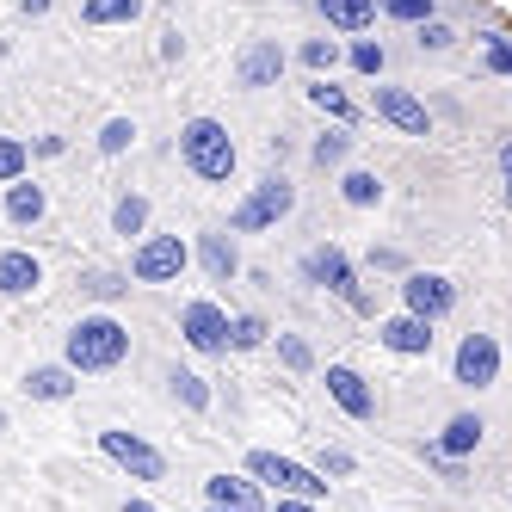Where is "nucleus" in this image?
Wrapping results in <instances>:
<instances>
[{
	"label": "nucleus",
	"mask_w": 512,
	"mask_h": 512,
	"mask_svg": "<svg viewBox=\"0 0 512 512\" xmlns=\"http://www.w3.org/2000/svg\"><path fill=\"white\" fill-rule=\"evenodd\" d=\"M500 198H506V210H512V142L500 149Z\"/></svg>",
	"instance_id": "obj_41"
},
{
	"label": "nucleus",
	"mask_w": 512,
	"mask_h": 512,
	"mask_svg": "<svg viewBox=\"0 0 512 512\" xmlns=\"http://www.w3.org/2000/svg\"><path fill=\"white\" fill-rule=\"evenodd\" d=\"M19 13H31V19H38V13H50V0H19Z\"/></svg>",
	"instance_id": "obj_44"
},
{
	"label": "nucleus",
	"mask_w": 512,
	"mask_h": 512,
	"mask_svg": "<svg viewBox=\"0 0 512 512\" xmlns=\"http://www.w3.org/2000/svg\"><path fill=\"white\" fill-rule=\"evenodd\" d=\"M309 105H315L327 124H358V99H352L334 75H315V81H309Z\"/></svg>",
	"instance_id": "obj_22"
},
{
	"label": "nucleus",
	"mask_w": 512,
	"mask_h": 512,
	"mask_svg": "<svg viewBox=\"0 0 512 512\" xmlns=\"http://www.w3.org/2000/svg\"><path fill=\"white\" fill-rule=\"evenodd\" d=\"M272 512H321V500H297V494H272Z\"/></svg>",
	"instance_id": "obj_40"
},
{
	"label": "nucleus",
	"mask_w": 512,
	"mask_h": 512,
	"mask_svg": "<svg viewBox=\"0 0 512 512\" xmlns=\"http://www.w3.org/2000/svg\"><path fill=\"white\" fill-rule=\"evenodd\" d=\"M500 371H506V346L494 340V334H482V327H475V334H463L457 340V352H451V383L457 389H494L500 383Z\"/></svg>",
	"instance_id": "obj_8"
},
{
	"label": "nucleus",
	"mask_w": 512,
	"mask_h": 512,
	"mask_svg": "<svg viewBox=\"0 0 512 512\" xmlns=\"http://www.w3.org/2000/svg\"><path fill=\"white\" fill-rule=\"evenodd\" d=\"M371 272H408V260L395 247H371Z\"/></svg>",
	"instance_id": "obj_39"
},
{
	"label": "nucleus",
	"mask_w": 512,
	"mask_h": 512,
	"mask_svg": "<svg viewBox=\"0 0 512 512\" xmlns=\"http://www.w3.org/2000/svg\"><path fill=\"white\" fill-rule=\"evenodd\" d=\"M414 50H420V56H445V50H457V25H445V19L414 25Z\"/></svg>",
	"instance_id": "obj_33"
},
{
	"label": "nucleus",
	"mask_w": 512,
	"mask_h": 512,
	"mask_svg": "<svg viewBox=\"0 0 512 512\" xmlns=\"http://www.w3.org/2000/svg\"><path fill=\"white\" fill-rule=\"evenodd\" d=\"M204 512H223V506H204Z\"/></svg>",
	"instance_id": "obj_46"
},
{
	"label": "nucleus",
	"mask_w": 512,
	"mask_h": 512,
	"mask_svg": "<svg viewBox=\"0 0 512 512\" xmlns=\"http://www.w3.org/2000/svg\"><path fill=\"white\" fill-rule=\"evenodd\" d=\"M482 68L500 81H512V38L506 31H482Z\"/></svg>",
	"instance_id": "obj_35"
},
{
	"label": "nucleus",
	"mask_w": 512,
	"mask_h": 512,
	"mask_svg": "<svg viewBox=\"0 0 512 512\" xmlns=\"http://www.w3.org/2000/svg\"><path fill=\"white\" fill-rule=\"evenodd\" d=\"M272 334H278V327H272L260 309H241V315L229 321V340H235V352H260V346H272Z\"/></svg>",
	"instance_id": "obj_28"
},
{
	"label": "nucleus",
	"mask_w": 512,
	"mask_h": 512,
	"mask_svg": "<svg viewBox=\"0 0 512 512\" xmlns=\"http://www.w3.org/2000/svg\"><path fill=\"white\" fill-rule=\"evenodd\" d=\"M395 290H401V309H414V315H426V321H445V315L457 309V284H451L445 272H426V266H408Z\"/></svg>",
	"instance_id": "obj_12"
},
{
	"label": "nucleus",
	"mask_w": 512,
	"mask_h": 512,
	"mask_svg": "<svg viewBox=\"0 0 512 512\" xmlns=\"http://www.w3.org/2000/svg\"><path fill=\"white\" fill-rule=\"evenodd\" d=\"M315 13L327 19V31H340V38H358V31L377 25V0H315Z\"/></svg>",
	"instance_id": "obj_20"
},
{
	"label": "nucleus",
	"mask_w": 512,
	"mask_h": 512,
	"mask_svg": "<svg viewBox=\"0 0 512 512\" xmlns=\"http://www.w3.org/2000/svg\"><path fill=\"white\" fill-rule=\"evenodd\" d=\"M346 68H352V75H364V81H383V68H389L383 38H364V31H358V38L346 44Z\"/></svg>",
	"instance_id": "obj_27"
},
{
	"label": "nucleus",
	"mask_w": 512,
	"mask_h": 512,
	"mask_svg": "<svg viewBox=\"0 0 512 512\" xmlns=\"http://www.w3.org/2000/svg\"><path fill=\"white\" fill-rule=\"evenodd\" d=\"M371 118L389 124L395 136H432L426 99H420L414 87H395V81H377V87H371Z\"/></svg>",
	"instance_id": "obj_10"
},
{
	"label": "nucleus",
	"mask_w": 512,
	"mask_h": 512,
	"mask_svg": "<svg viewBox=\"0 0 512 512\" xmlns=\"http://www.w3.org/2000/svg\"><path fill=\"white\" fill-rule=\"evenodd\" d=\"M136 136H142L136 118H105V124H99V155H105V161L130 155V142H136Z\"/></svg>",
	"instance_id": "obj_31"
},
{
	"label": "nucleus",
	"mask_w": 512,
	"mask_h": 512,
	"mask_svg": "<svg viewBox=\"0 0 512 512\" xmlns=\"http://www.w3.org/2000/svg\"><path fill=\"white\" fill-rule=\"evenodd\" d=\"M377 346L395 352V358H432L438 321H426V315H414V309H395V315L377 321Z\"/></svg>",
	"instance_id": "obj_13"
},
{
	"label": "nucleus",
	"mask_w": 512,
	"mask_h": 512,
	"mask_svg": "<svg viewBox=\"0 0 512 512\" xmlns=\"http://www.w3.org/2000/svg\"><path fill=\"white\" fill-rule=\"evenodd\" d=\"M149 216H155L149 198H142V192H124V198L112 204V235H124V241L136 235V241H142V235H149Z\"/></svg>",
	"instance_id": "obj_26"
},
{
	"label": "nucleus",
	"mask_w": 512,
	"mask_h": 512,
	"mask_svg": "<svg viewBox=\"0 0 512 512\" xmlns=\"http://www.w3.org/2000/svg\"><path fill=\"white\" fill-rule=\"evenodd\" d=\"M179 161H186L192 179H204V186H229L235 167H241V149L223 118H186L179 124Z\"/></svg>",
	"instance_id": "obj_2"
},
{
	"label": "nucleus",
	"mask_w": 512,
	"mask_h": 512,
	"mask_svg": "<svg viewBox=\"0 0 512 512\" xmlns=\"http://www.w3.org/2000/svg\"><path fill=\"white\" fill-rule=\"evenodd\" d=\"M130 358V327L118 315H81L75 327H68V346H62V364H75L81 377H105V371H118V364Z\"/></svg>",
	"instance_id": "obj_1"
},
{
	"label": "nucleus",
	"mask_w": 512,
	"mask_h": 512,
	"mask_svg": "<svg viewBox=\"0 0 512 512\" xmlns=\"http://www.w3.org/2000/svg\"><path fill=\"white\" fill-rule=\"evenodd\" d=\"M44 284V260L31 247H7L0 253V297H31Z\"/></svg>",
	"instance_id": "obj_18"
},
{
	"label": "nucleus",
	"mask_w": 512,
	"mask_h": 512,
	"mask_svg": "<svg viewBox=\"0 0 512 512\" xmlns=\"http://www.w3.org/2000/svg\"><path fill=\"white\" fill-rule=\"evenodd\" d=\"M303 278L315 284V290H327V297H340L352 315H377V297L364 290V278H358V260L340 247V241H315L309 253H303Z\"/></svg>",
	"instance_id": "obj_3"
},
{
	"label": "nucleus",
	"mask_w": 512,
	"mask_h": 512,
	"mask_svg": "<svg viewBox=\"0 0 512 512\" xmlns=\"http://www.w3.org/2000/svg\"><path fill=\"white\" fill-rule=\"evenodd\" d=\"M167 389H173V401H179V408H192V414H210V383L198 377V371H179V364H173V371H167Z\"/></svg>",
	"instance_id": "obj_29"
},
{
	"label": "nucleus",
	"mask_w": 512,
	"mask_h": 512,
	"mask_svg": "<svg viewBox=\"0 0 512 512\" xmlns=\"http://www.w3.org/2000/svg\"><path fill=\"white\" fill-rule=\"evenodd\" d=\"M0 426H7V414H0Z\"/></svg>",
	"instance_id": "obj_47"
},
{
	"label": "nucleus",
	"mask_w": 512,
	"mask_h": 512,
	"mask_svg": "<svg viewBox=\"0 0 512 512\" xmlns=\"http://www.w3.org/2000/svg\"><path fill=\"white\" fill-rule=\"evenodd\" d=\"M290 210H297V186H290L284 173H266L260 186H247L241 204L229 210V229H235V235H266V229L284 223Z\"/></svg>",
	"instance_id": "obj_4"
},
{
	"label": "nucleus",
	"mask_w": 512,
	"mask_h": 512,
	"mask_svg": "<svg viewBox=\"0 0 512 512\" xmlns=\"http://www.w3.org/2000/svg\"><path fill=\"white\" fill-rule=\"evenodd\" d=\"M340 198H346L352 210H377V204H383V173H371V167H346V173H340Z\"/></svg>",
	"instance_id": "obj_25"
},
{
	"label": "nucleus",
	"mask_w": 512,
	"mask_h": 512,
	"mask_svg": "<svg viewBox=\"0 0 512 512\" xmlns=\"http://www.w3.org/2000/svg\"><path fill=\"white\" fill-rule=\"evenodd\" d=\"M142 13H149V0H87L81 25H93V31H105V25H136Z\"/></svg>",
	"instance_id": "obj_24"
},
{
	"label": "nucleus",
	"mask_w": 512,
	"mask_h": 512,
	"mask_svg": "<svg viewBox=\"0 0 512 512\" xmlns=\"http://www.w3.org/2000/svg\"><path fill=\"white\" fill-rule=\"evenodd\" d=\"M130 284H136L130 272H87V290H93V297H124Z\"/></svg>",
	"instance_id": "obj_37"
},
{
	"label": "nucleus",
	"mask_w": 512,
	"mask_h": 512,
	"mask_svg": "<svg viewBox=\"0 0 512 512\" xmlns=\"http://www.w3.org/2000/svg\"><path fill=\"white\" fill-rule=\"evenodd\" d=\"M284 68H290V56H284L278 38H253V44L235 56V87H241V93H266V87L284 81Z\"/></svg>",
	"instance_id": "obj_14"
},
{
	"label": "nucleus",
	"mask_w": 512,
	"mask_h": 512,
	"mask_svg": "<svg viewBox=\"0 0 512 512\" xmlns=\"http://www.w3.org/2000/svg\"><path fill=\"white\" fill-rule=\"evenodd\" d=\"M383 7V19H395V25H426V19H438V0H377Z\"/></svg>",
	"instance_id": "obj_34"
},
{
	"label": "nucleus",
	"mask_w": 512,
	"mask_h": 512,
	"mask_svg": "<svg viewBox=\"0 0 512 512\" xmlns=\"http://www.w3.org/2000/svg\"><path fill=\"white\" fill-rule=\"evenodd\" d=\"M340 56H346V50H340V38H309V44L297 50V62L309 68V75H334Z\"/></svg>",
	"instance_id": "obj_32"
},
{
	"label": "nucleus",
	"mask_w": 512,
	"mask_h": 512,
	"mask_svg": "<svg viewBox=\"0 0 512 512\" xmlns=\"http://www.w3.org/2000/svg\"><path fill=\"white\" fill-rule=\"evenodd\" d=\"M321 383H327V401H334L346 420H358V426H371V420H377V383L364 377L358 364H327Z\"/></svg>",
	"instance_id": "obj_11"
},
{
	"label": "nucleus",
	"mask_w": 512,
	"mask_h": 512,
	"mask_svg": "<svg viewBox=\"0 0 512 512\" xmlns=\"http://www.w3.org/2000/svg\"><path fill=\"white\" fill-rule=\"evenodd\" d=\"M192 253H198V266H204V278H210V284H235V278H241V247H235V229H204V235L192 241Z\"/></svg>",
	"instance_id": "obj_16"
},
{
	"label": "nucleus",
	"mask_w": 512,
	"mask_h": 512,
	"mask_svg": "<svg viewBox=\"0 0 512 512\" xmlns=\"http://www.w3.org/2000/svg\"><path fill=\"white\" fill-rule=\"evenodd\" d=\"M25 167H31V149L19 136H0V186H13V179H25Z\"/></svg>",
	"instance_id": "obj_36"
},
{
	"label": "nucleus",
	"mask_w": 512,
	"mask_h": 512,
	"mask_svg": "<svg viewBox=\"0 0 512 512\" xmlns=\"http://www.w3.org/2000/svg\"><path fill=\"white\" fill-rule=\"evenodd\" d=\"M247 475L266 494H297V500H321L327 506V475L315 463H297V457H284V451H247Z\"/></svg>",
	"instance_id": "obj_5"
},
{
	"label": "nucleus",
	"mask_w": 512,
	"mask_h": 512,
	"mask_svg": "<svg viewBox=\"0 0 512 512\" xmlns=\"http://www.w3.org/2000/svg\"><path fill=\"white\" fill-rule=\"evenodd\" d=\"M99 451L112 457L130 482H167V451L149 445V438L130 432V426H105V432H99Z\"/></svg>",
	"instance_id": "obj_9"
},
{
	"label": "nucleus",
	"mask_w": 512,
	"mask_h": 512,
	"mask_svg": "<svg viewBox=\"0 0 512 512\" xmlns=\"http://www.w3.org/2000/svg\"><path fill=\"white\" fill-rule=\"evenodd\" d=\"M19 389H25L31 401H68V395L81 389V371H75V364H31Z\"/></svg>",
	"instance_id": "obj_19"
},
{
	"label": "nucleus",
	"mask_w": 512,
	"mask_h": 512,
	"mask_svg": "<svg viewBox=\"0 0 512 512\" xmlns=\"http://www.w3.org/2000/svg\"><path fill=\"white\" fill-rule=\"evenodd\" d=\"M272 352H278L284 371H297V377H309V371H315V346H309L303 334H284V327H278V334H272Z\"/></svg>",
	"instance_id": "obj_30"
},
{
	"label": "nucleus",
	"mask_w": 512,
	"mask_h": 512,
	"mask_svg": "<svg viewBox=\"0 0 512 512\" xmlns=\"http://www.w3.org/2000/svg\"><path fill=\"white\" fill-rule=\"evenodd\" d=\"M204 506H223V512H266V488L253 482V475L216 469V475H204Z\"/></svg>",
	"instance_id": "obj_15"
},
{
	"label": "nucleus",
	"mask_w": 512,
	"mask_h": 512,
	"mask_svg": "<svg viewBox=\"0 0 512 512\" xmlns=\"http://www.w3.org/2000/svg\"><path fill=\"white\" fill-rule=\"evenodd\" d=\"M44 216H50V192L31 186V179H13V186H7V223L13 229H38Z\"/></svg>",
	"instance_id": "obj_21"
},
{
	"label": "nucleus",
	"mask_w": 512,
	"mask_h": 512,
	"mask_svg": "<svg viewBox=\"0 0 512 512\" xmlns=\"http://www.w3.org/2000/svg\"><path fill=\"white\" fill-rule=\"evenodd\" d=\"M482 438H488V420L475 414V408H463V414H451V420H445V432L432 438V451L463 463V457H475V451H482Z\"/></svg>",
	"instance_id": "obj_17"
},
{
	"label": "nucleus",
	"mask_w": 512,
	"mask_h": 512,
	"mask_svg": "<svg viewBox=\"0 0 512 512\" xmlns=\"http://www.w3.org/2000/svg\"><path fill=\"white\" fill-rule=\"evenodd\" d=\"M352 142H358V136H352V124H327V130L309 142V161H315L321 173H340V167L352 161Z\"/></svg>",
	"instance_id": "obj_23"
},
{
	"label": "nucleus",
	"mask_w": 512,
	"mask_h": 512,
	"mask_svg": "<svg viewBox=\"0 0 512 512\" xmlns=\"http://www.w3.org/2000/svg\"><path fill=\"white\" fill-rule=\"evenodd\" d=\"M192 260H198V253H192L186 235H142L130 247V278L136 284H179Z\"/></svg>",
	"instance_id": "obj_6"
},
{
	"label": "nucleus",
	"mask_w": 512,
	"mask_h": 512,
	"mask_svg": "<svg viewBox=\"0 0 512 512\" xmlns=\"http://www.w3.org/2000/svg\"><path fill=\"white\" fill-rule=\"evenodd\" d=\"M297 7H315V0H297Z\"/></svg>",
	"instance_id": "obj_45"
},
{
	"label": "nucleus",
	"mask_w": 512,
	"mask_h": 512,
	"mask_svg": "<svg viewBox=\"0 0 512 512\" xmlns=\"http://www.w3.org/2000/svg\"><path fill=\"white\" fill-rule=\"evenodd\" d=\"M229 309L216 303V297H192L186 309H179V340H186L198 358H229L235 340H229Z\"/></svg>",
	"instance_id": "obj_7"
},
{
	"label": "nucleus",
	"mask_w": 512,
	"mask_h": 512,
	"mask_svg": "<svg viewBox=\"0 0 512 512\" xmlns=\"http://www.w3.org/2000/svg\"><path fill=\"white\" fill-rule=\"evenodd\" d=\"M352 469H358L352 451H340V445H327V451H321V475H352Z\"/></svg>",
	"instance_id": "obj_38"
},
{
	"label": "nucleus",
	"mask_w": 512,
	"mask_h": 512,
	"mask_svg": "<svg viewBox=\"0 0 512 512\" xmlns=\"http://www.w3.org/2000/svg\"><path fill=\"white\" fill-rule=\"evenodd\" d=\"M124 512H161V506H155V500H142V494H130V500H124Z\"/></svg>",
	"instance_id": "obj_43"
},
{
	"label": "nucleus",
	"mask_w": 512,
	"mask_h": 512,
	"mask_svg": "<svg viewBox=\"0 0 512 512\" xmlns=\"http://www.w3.org/2000/svg\"><path fill=\"white\" fill-rule=\"evenodd\" d=\"M62 149H68V142H62V136H38V142H31V155H44V161H56Z\"/></svg>",
	"instance_id": "obj_42"
}]
</instances>
